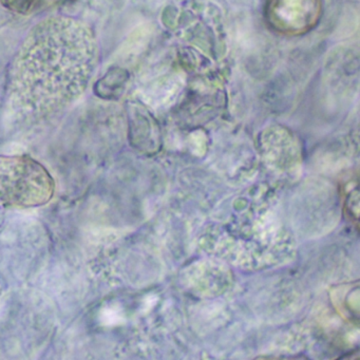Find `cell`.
I'll return each instance as SVG.
<instances>
[{
	"label": "cell",
	"mask_w": 360,
	"mask_h": 360,
	"mask_svg": "<svg viewBox=\"0 0 360 360\" xmlns=\"http://www.w3.org/2000/svg\"><path fill=\"white\" fill-rule=\"evenodd\" d=\"M98 63L94 31L81 20L53 16L33 27L8 71V102L27 119H43L77 102Z\"/></svg>",
	"instance_id": "6da1fadb"
},
{
	"label": "cell",
	"mask_w": 360,
	"mask_h": 360,
	"mask_svg": "<svg viewBox=\"0 0 360 360\" xmlns=\"http://www.w3.org/2000/svg\"><path fill=\"white\" fill-rule=\"evenodd\" d=\"M56 183L47 169L27 155H0V203L39 207L53 198Z\"/></svg>",
	"instance_id": "7a4b0ae2"
},
{
	"label": "cell",
	"mask_w": 360,
	"mask_h": 360,
	"mask_svg": "<svg viewBox=\"0 0 360 360\" xmlns=\"http://www.w3.org/2000/svg\"><path fill=\"white\" fill-rule=\"evenodd\" d=\"M321 14V0H267L265 6L267 25L288 37H299L315 28Z\"/></svg>",
	"instance_id": "3957f363"
},
{
	"label": "cell",
	"mask_w": 360,
	"mask_h": 360,
	"mask_svg": "<svg viewBox=\"0 0 360 360\" xmlns=\"http://www.w3.org/2000/svg\"><path fill=\"white\" fill-rule=\"evenodd\" d=\"M127 79V73L122 69H112L96 84L94 92L102 98H115L121 94Z\"/></svg>",
	"instance_id": "277c9868"
},
{
	"label": "cell",
	"mask_w": 360,
	"mask_h": 360,
	"mask_svg": "<svg viewBox=\"0 0 360 360\" xmlns=\"http://www.w3.org/2000/svg\"><path fill=\"white\" fill-rule=\"evenodd\" d=\"M0 3L16 13L27 14L34 9L39 0H0Z\"/></svg>",
	"instance_id": "5b68a950"
}]
</instances>
